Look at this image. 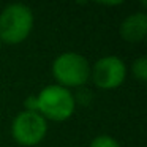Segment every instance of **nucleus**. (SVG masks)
Instances as JSON below:
<instances>
[{
	"instance_id": "nucleus-1",
	"label": "nucleus",
	"mask_w": 147,
	"mask_h": 147,
	"mask_svg": "<svg viewBox=\"0 0 147 147\" xmlns=\"http://www.w3.org/2000/svg\"><path fill=\"white\" fill-rule=\"evenodd\" d=\"M33 29V11L24 3H11L0 13V41L19 45Z\"/></svg>"
},
{
	"instance_id": "nucleus-2",
	"label": "nucleus",
	"mask_w": 147,
	"mask_h": 147,
	"mask_svg": "<svg viewBox=\"0 0 147 147\" xmlns=\"http://www.w3.org/2000/svg\"><path fill=\"white\" fill-rule=\"evenodd\" d=\"M76 108V98L71 90L52 84L36 95V112L45 119L54 122H63L70 119Z\"/></svg>"
},
{
	"instance_id": "nucleus-3",
	"label": "nucleus",
	"mask_w": 147,
	"mask_h": 147,
	"mask_svg": "<svg viewBox=\"0 0 147 147\" xmlns=\"http://www.w3.org/2000/svg\"><path fill=\"white\" fill-rule=\"evenodd\" d=\"M52 76L57 86L68 90L71 87H81L90 78L89 60L78 52H62L52 62Z\"/></svg>"
},
{
	"instance_id": "nucleus-4",
	"label": "nucleus",
	"mask_w": 147,
	"mask_h": 147,
	"mask_svg": "<svg viewBox=\"0 0 147 147\" xmlns=\"http://www.w3.org/2000/svg\"><path fill=\"white\" fill-rule=\"evenodd\" d=\"M48 133V122L41 114L33 111H22L11 123V134L21 146L32 147L40 144Z\"/></svg>"
},
{
	"instance_id": "nucleus-5",
	"label": "nucleus",
	"mask_w": 147,
	"mask_h": 147,
	"mask_svg": "<svg viewBox=\"0 0 147 147\" xmlns=\"http://www.w3.org/2000/svg\"><path fill=\"white\" fill-rule=\"evenodd\" d=\"M93 84L101 90H112L122 86L127 78V67L117 55H106L95 62L90 68Z\"/></svg>"
},
{
	"instance_id": "nucleus-6",
	"label": "nucleus",
	"mask_w": 147,
	"mask_h": 147,
	"mask_svg": "<svg viewBox=\"0 0 147 147\" xmlns=\"http://www.w3.org/2000/svg\"><path fill=\"white\" fill-rule=\"evenodd\" d=\"M147 33V14L142 11L130 14L120 24V36L128 43H139Z\"/></svg>"
},
{
	"instance_id": "nucleus-7",
	"label": "nucleus",
	"mask_w": 147,
	"mask_h": 147,
	"mask_svg": "<svg viewBox=\"0 0 147 147\" xmlns=\"http://www.w3.org/2000/svg\"><path fill=\"white\" fill-rule=\"evenodd\" d=\"M131 70H133L134 78H136L138 81H141V82H144V81L147 79V57L136 59V60L133 62Z\"/></svg>"
},
{
	"instance_id": "nucleus-8",
	"label": "nucleus",
	"mask_w": 147,
	"mask_h": 147,
	"mask_svg": "<svg viewBox=\"0 0 147 147\" xmlns=\"http://www.w3.org/2000/svg\"><path fill=\"white\" fill-rule=\"evenodd\" d=\"M89 147H120V144L109 134H100V136L93 138Z\"/></svg>"
},
{
	"instance_id": "nucleus-9",
	"label": "nucleus",
	"mask_w": 147,
	"mask_h": 147,
	"mask_svg": "<svg viewBox=\"0 0 147 147\" xmlns=\"http://www.w3.org/2000/svg\"><path fill=\"white\" fill-rule=\"evenodd\" d=\"M0 49H2V41H0Z\"/></svg>"
}]
</instances>
